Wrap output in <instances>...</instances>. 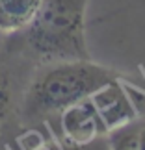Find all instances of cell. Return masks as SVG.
I'll list each match as a JSON object with an SVG mask.
<instances>
[{
	"label": "cell",
	"instance_id": "6da1fadb",
	"mask_svg": "<svg viewBox=\"0 0 145 150\" xmlns=\"http://www.w3.org/2000/svg\"><path fill=\"white\" fill-rule=\"evenodd\" d=\"M89 0H43L26 28L9 33L6 50L36 67L58 61L91 59L86 41V13Z\"/></svg>",
	"mask_w": 145,
	"mask_h": 150
},
{
	"label": "cell",
	"instance_id": "7a4b0ae2",
	"mask_svg": "<svg viewBox=\"0 0 145 150\" xmlns=\"http://www.w3.org/2000/svg\"><path fill=\"white\" fill-rule=\"evenodd\" d=\"M117 78H123L121 72L91 59L58 61L36 67L24 95V128L56 120L63 109L89 98L102 85Z\"/></svg>",
	"mask_w": 145,
	"mask_h": 150
},
{
	"label": "cell",
	"instance_id": "3957f363",
	"mask_svg": "<svg viewBox=\"0 0 145 150\" xmlns=\"http://www.w3.org/2000/svg\"><path fill=\"white\" fill-rule=\"evenodd\" d=\"M36 65L6 50L0 45V146H4L24 128V95Z\"/></svg>",
	"mask_w": 145,
	"mask_h": 150
},
{
	"label": "cell",
	"instance_id": "277c9868",
	"mask_svg": "<svg viewBox=\"0 0 145 150\" xmlns=\"http://www.w3.org/2000/svg\"><path fill=\"white\" fill-rule=\"evenodd\" d=\"M54 122L60 134L74 145H88L108 135L91 98H84L63 109Z\"/></svg>",
	"mask_w": 145,
	"mask_h": 150
},
{
	"label": "cell",
	"instance_id": "5b68a950",
	"mask_svg": "<svg viewBox=\"0 0 145 150\" xmlns=\"http://www.w3.org/2000/svg\"><path fill=\"white\" fill-rule=\"evenodd\" d=\"M6 150H110V145L106 135L88 145H74L60 134L54 120H50L22 128L6 145Z\"/></svg>",
	"mask_w": 145,
	"mask_h": 150
},
{
	"label": "cell",
	"instance_id": "8992f818",
	"mask_svg": "<svg viewBox=\"0 0 145 150\" xmlns=\"http://www.w3.org/2000/svg\"><path fill=\"white\" fill-rule=\"evenodd\" d=\"M119 80L121 78L108 82L89 96L108 134L130 122L138 115L136 104L132 100L129 89Z\"/></svg>",
	"mask_w": 145,
	"mask_h": 150
},
{
	"label": "cell",
	"instance_id": "52a82bcc",
	"mask_svg": "<svg viewBox=\"0 0 145 150\" xmlns=\"http://www.w3.org/2000/svg\"><path fill=\"white\" fill-rule=\"evenodd\" d=\"M132 100L136 104L138 115L125 126L110 132L108 145L110 150H145V93L132 85H126Z\"/></svg>",
	"mask_w": 145,
	"mask_h": 150
},
{
	"label": "cell",
	"instance_id": "ba28073f",
	"mask_svg": "<svg viewBox=\"0 0 145 150\" xmlns=\"http://www.w3.org/2000/svg\"><path fill=\"white\" fill-rule=\"evenodd\" d=\"M43 0H0V32L15 33L34 21Z\"/></svg>",
	"mask_w": 145,
	"mask_h": 150
}]
</instances>
